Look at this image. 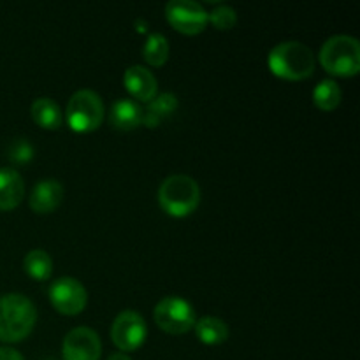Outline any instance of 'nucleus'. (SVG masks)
<instances>
[{
  "instance_id": "f257e3e1",
  "label": "nucleus",
  "mask_w": 360,
  "mask_h": 360,
  "mask_svg": "<svg viewBox=\"0 0 360 360\" xmlns=\"http://www.w3.org/2000/svg\"><path fill=\"white\" fill-rule=\"evenodd\" d=\"M271 74L283 81H302L313 76L316 56L309 46L299 41H283L267 55Z\"/></svg>"
},
{
  "instance_id": "f03ea898",
  "label": "nucleus",
  "mask_w": 360,
  "mask_h": 360,
  "mask_svg": "<svg viewBox=\"0 0 360 360\" xmlns=\"http://www.w3.org/2000/svg\"><path fill=\"white\" fill-rule=\"evenodd\" d=\"M37 323V309L23 294L0 295V341L7 345L27 340Z\"/></svg>"
},
{
  "instance_id": "7ed1b4c3",
  "label": "nucleus",
  "mask_w": 360,
  "mask_h": 360,
  "mask_svg": "<svg viewBox=\"0 0 360 360\" xmlns=\"http://www.w3.org/2000/svg\"><path fill=\"white\" fill-rule=\"evenodd\" d=\"M158 206L172 218H186L197 211L200 204L199 183L186 174H172L158 186Z\"/></svg>"
},
{
  "instance_id": "20e7f679",
  "label": "nucleus",
  "mask_w": 360,
  "mask_h": 360,
  "mask_svg": "<svg viewBox=\"0 0 360 360\" xmlns=\"http://www.w3.org/2000/svg\"><path fill=\"white\" fill-rule=\"evenodd\" d=\"M320 65L336 77H354L360 72V44L352 35H333L320 49Z\"/></svg>"
},
{
  "instance_id": "39448f33",
  "label": "nucleus",
  "mask_w": 360,
  "mask_h": 360,
  "mask_svg": "<svg viewBox=\"0 0 360 360\" xmlns=\"http://www.w3.org/2000/svg\"><path fill=\"white\" fill-rule=\"evenodd\" d=\"M105 118V105L94 90H77L67 102L65 122L76 134L95 132Z\"/></svg>"
},
{
  "instance_id": "423d86ee",
  "label": "nucleus",
  "mask_w": 360,
  "mask_h": 360,
  "mask_svg": "<svg viewBox=\"0 0 360 360\" xmlns=\"http://www.w3.org/2000/svg\"><path fill=\"white\" fill-rule=\"evenodd\" d=\"M153 319L158 329L171 336L190 333L197 322L193 306L179 295H169L158 301L153 309Z\"/></svg>"
},
{
  "instance_id": "0eeeda50",
  "label": "nucleus",
  "mask_w": 360,
  "mask_h": 360,
  "mask_svg": "<svg viewBox=\"0 0 360 360\" xmlns=\"http://www.w3.org/2000/svg\"><path fill=\"white\" fill-rule=\"evenodd\" d=\"M148 338V326L143 315L134 309L120 313L111 326V341L122 354L139 350Z\"/></svg>"
},
{
  "instance_id": "6e6552de",
  "label": "nucleus",
  "mask_w": 360,
  "mask_h": 360,
  "mask_svg": "<svg viewBox=\"0 0 360 360\" xmlns=\"http://www.w3.org/2000/svg\"><path fill=\"white\" fill-rule=\"evenodd\" d=\"M165 20L183 35H199L207 27V11L195 0H171L165 4Z\"/></svg>"
},
{
  "instance_id": "1a4fd4ad",
  "label": "nucleus",
  "mask_w": 360,
  "mask_h": 360,
  "mask_svg": "<svg viewBox=\"0 0 360 360\" xmlns=\"http://www.w3.org/2000/svg\"><path fill=\"white\" fill-rule=\"evenodd\" d=\"M49 302L60 315L76 316L86 308L88 292L76 278L62 276L49 287Z\"/></svg>"
},
{
  "instance_id": "9d476101",
  "label": "nucleus",
  "mask_w": 360,
  "mask_h": 360,
  "mask_svg": "<svg viewBox=\"0 0 360 360\" xmlns=\"http://www.w3.org/2000/svg\"><path fill=\"white\" fill-rule=\"evenodd\" d=\"M102 341L90 327H74L62 341L63 360H101Z\"/></svg>"
},
{
  "instance_id": "9b49d317",
  "label": "nucleus",
  "mask_w": 360,
  "mask_h": 360,
  "mask_svg": "<svg viewBox=\"0 0 360 360\" xmlns=\"http://www.w3.org/2000/svg\"><path fill=\"white\" fill-rule=\"evenodd\" d=\"M63 195H65V190H63L62 183L58 179L46 178L35 183V186L32 188L28 204H30V210L34 213L49 214L55 213L62 206Z\"/></svg>"
},
{
  "instance_id": "f8f14e48",
  "label": "nucleus",
  "mask_w": 360,
  "mask_h": 360,
  "mask_svg": "<svg viewBox=\"0 0 360 360\" xmlns=\"http://www.w3.org/2000/svg\"><path fill=\"white\" fill-rule=\"evenodd\" d=\"M123 84L125 90L136 102H150L157 97L158 83L148 67L144 65H130L123 74Z\"/></svg>"
},
{
  "instance_id": "ddd939ff",
  "label": "nucleus",
  "mask_w": 360,
  "mask_h": 360,
  "mask_svg": "<svg viewBox=\"0 0 360 360\" xmlns=\"http://www.w3.org/2000/svg\"><path fill=\"white\" fill-rule=\"evenodd\" d=\"M25 181L16 169L0 167V211H13L23 202Z\"/></svg>"
},
{
  "instance_id": "4468645a",
  "label": "nucleus",
  "mask_w": 360,
  "mask_h": 360,
  "mask_svg": "<svg viewBox=\"0 0 360 360\" xmlns=\"http://www.w3.org/2000/svg\"><path fill=\"white\" fill-rule=\"evenodd\" d=\"M109 122L116 130L130 132L143 125V108L132 98H120L111 105Z\"/></svg>"
},
{
  "instance_id": "2eb2a0df",
  "label": "nucleus",
  "mask_w": 360,
  "mask_h": 360,
  "mask_svg": "<svg viewBox=\"0 0 360 360\" xmlns=\"http://www.w3.org/2000/svg\"><path fill=\"white\" fill-rule=\"evenodd\" d=\"M178 97L172 91L157 94V97L148 102L146 108H143V125L148 129H157L164 120H167L178 109Z\"/></svg>"
},
{
  "instance_id": "dca6fc26",
  "label": "nucleus",
  "mask_w": 360,
  "mask_h": 360,
  "mask_svg": "<svg viewBox=\"0 0 360 360\" xmlns=\"http://www.w3.org/2000/svg\"><path fill=\"white\" fill-rule=\"evenodd\" d=\"M32 120L44 130H58L63 123V111L53 98L39 97L30 105Z\"/></svg>"
},
{
  "instance_id": "f3484780",
  "label": "nucleus",
  "mask_w": 360,
  "mask_h": 360,
  "mask_svg": "<svg viewBox=\"0 0 360 360\" xmlns=\"http://www.w3.org/2000/svg\"><path fill=\"white\" fill-rule=\"evenodd\" d=\"M197 340L206 347H218L229 340L227 323L217 316H202L193 326Z\"/></svg>"
},
{
  "instance_id": "a211bd4d",
  "label": "nucleus",
  "mask_w": 360,
  "mask_h": 360,
  "mask_svg": "<svg viewBox=\"0 0 360 360\" xmlns=\"http://www.w3.org/2000/svg\"><path fill=\"white\" fill-rule=\"evenodd\" d=\"M23 271L35 281H48L53 274V259L46 250L35 248L25 255Z\"/></svg>"
},
{
  "instance_id": "6ab92c4d",
  "label": "nucleus",
  "mask_w": 360,
  "mask_h": 360,
  "mask_svg": "<svg viewBox=\"0 0 360 360\" xmlns=\"http://www.w3.org/2000/svg\"><path fill=\"white\" fill-rule=\"evenodd\" d=\"M341 98H343V91L334 79H322L313 90V104L320 111H334L341 104Z\"/></svg>"
},
{
  "instance_id": "aec40b11",
  "label": "nucleus",
  "mask_w": 360,
  "mask_h": 360,
  "mask_svg": "<svg viewBox=\"0 0 360 360\" xmlns=\"http://www.w3.org/2000/svg\"><path fill=\"white\" fill-rule=\"evenodd\" d=\"M169 53H171V48H169V41L164 34L153 32L148 35L143 48V58L148 65L162 67L169 60Z\"/></svg>"
},
{
  "instance_id": "412c9836",
  "label": "nucleus",
  "mask_w": 360,
  "mask_h": 360,
  "mask_svg": "<svg viewBox=\"0 0 360 360\" xmlns=\"http://www.w3.org/2000/svg\"><path fill=\"white\" fill-rule=\"evenodd\" d=\"M207 23L213 25L217 30H232L238 23V13H236L234 7L221 4V6L214 7L211 13H207Z\"/></svg>"
},
{
  "instance_id": "4be33fe9",
  "label": "nucleus",
  "mask_w": 360,
  "mask_h": 360,
  "mask_svg": "<svg viewBox=\"0 0 360 360\" xmlns=\"http://www.w3.org/2000/svg\"><path fill=\"white\" fill-rule=\"evenodd\" d=\"M7 157L14 162V164H28V162L34 158V148L28 143L27 139H14L9 144V150H7Z\"/></svg>"
},
{
  "instance_id": "5701e85b",
  "label": "nucleus",
  "mask_w": 360,
  "mask_h": 360,
  "mask_svg": "<svg viewBox=\"0 0 360 360\" xmlns=\"http://www.w3.org/2000/svg\"><path fill=\"white\" fill-rule=\"evenodd\" d=\"M0 360H25V357L16 348L0 347Z\"/></svg>"
},
{
  "instance_id": "b1692460",
  "label": "nucleus",
  "mask_w": 360,
  "mask_h": 360,
  "mask_svg": "<svg viewBox=\"0 0 360 360\" xmlns=\"http://www.w3.org/2000/svg\"><path fill=\"white\" fill-rule=\"evenodd\" d=\"M108 360H132V359H130L127 354H122V352H116V354H112Z\"/></svg>"
}]
</instances>
